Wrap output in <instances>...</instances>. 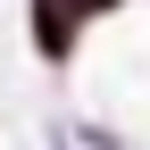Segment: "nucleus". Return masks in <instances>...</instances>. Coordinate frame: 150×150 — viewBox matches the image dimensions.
<instances>
[{
  "label": "nucleus",
  "instance_id": "f257e3e1",
  "mask_svg": "<svg viewBox=\"0 0 150 150\" xmlns=\"http://www.w3.org/2000/svg\"><path fill=\"white\" fill-rule=\"evenodd\" d=\"M125 0H25V33H33V59L42 67H75L92 42V25H108Z\"/></svg>",
  "mask_w": 150,
  "mask_h": 150
}]
</instances>
